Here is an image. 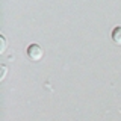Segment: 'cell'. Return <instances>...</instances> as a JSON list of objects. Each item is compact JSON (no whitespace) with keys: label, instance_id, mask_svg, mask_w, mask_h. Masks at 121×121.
I'll use <instances>...</instances> for the list:
<instances>
[{"label":"cell","instance_id":"7a4b0ae2","mask_svg":"<svg viewBox=\"0 0 121 121\" xmlns=\"http://www.w3.org/2000/svg\"><path fill=\"white\" fill-rule=\"evenodd\" d=\"M111 36H112V41L117 45H121V26H117V27L112 30V35Z\"/></svg>","mask_w":121,"mask_h":121},{"label":"cell","instance_id":"277c9868","mask_svg":"<svg viewBox=\"0 0 121 121\" xmlns=\"http://www.w3.org/2000/svg\"><path fill=\"white\" fill-rule=\"evenodd\" d=\"M0 80H5V77H6V73H8V68L6 65H0Z\"/></svg>","mask_w":121,"mask_h":121},{"label":"cell","instance_id":"6da1fadb","mask_svg":"<svg viewBox=\"0 0 121 121\" xmlns=\"http://www.w3.org/2000/svg\"><path fill=\"white\" fill-rule=\"evenodd\" d=\"M27 56L30 60H33V62H38V60L43 59L44 56V50L43 47H41L39 44H30L27 47Z\"/></svg>","mask_w":121,"mask_h":121},{"label":"cell","instance_id":"3957f363","mask_svg":"<svg viewBox=\"0 0 121 121\" xmlns=\"http://www.w3.org/2000/svg\"><path fill=\"white\" fill-rule=\"evenodd\" d=\"M8 48V41L5 35H0V53H5Z\"/></svg>","mask_w":121,"mask_h":121}]
</instances>
